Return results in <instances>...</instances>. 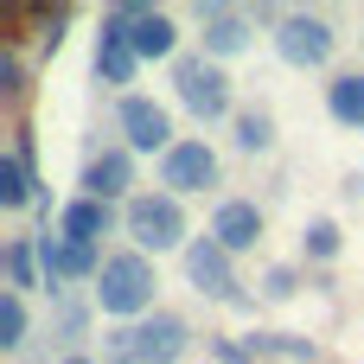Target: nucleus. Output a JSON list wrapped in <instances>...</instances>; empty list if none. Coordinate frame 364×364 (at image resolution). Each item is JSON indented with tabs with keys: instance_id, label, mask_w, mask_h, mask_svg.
I'll use <instances>...</instances> for the list:
<instances>
[{
	"instance_id": "nucleus-1",
	"label": "nucleus",
	"mask_w": 364,
	"mask_h": 364,
	"mask_svg": "<svg viewBox=\"0 0 364 364\" xmlns=\"http://www.w3.org/2000/svg\"><path fill=\"white\" fill-rule=\"evenodd\" d=\"M154 288H160V275H154V256H141V250H115L109 262H102V275H96V307L109 314V320H122V326H141L147 314H154Z\"/></svg>"
},
{
	"instance_id": "nucleus-2",
	"label": "nucleus",
	"mask_w": 364,
	"mask_h": 364,
	"mask_svg": "<svg viewBox=\"0 0 364 364\" xmlns=\"http://www.w3.org/2000/svg\"><path fill=\"white\" fill-rule=\"evenodd\" d=\"M122 230L134 237V250H141V256L186 250V243H192V237H186V211H179V198H173V192H134V198L122 205Z\"/></svg>"
},
{
	"instance_id": "nucleus-3",
	"label": "nucleus",
	"mask_w": 364,
	"mask_h": 364,
	"mask_svg": "<svg viewBox=\"0 0 364 364\" xmlns=\"http://www.w3.org/2000/svg\"><path fill=\"white\" fill-rule=\"evenodd\" d=\"M173 90H179V102H186L198 122H224V115H237V109H230V70H224L218 58H205V51L173 58Z\"/></svg>"
},
{
	"instance_id": "nucleus-4",
	"label": "nucleus",
	"mask_w": 364,
	"mask_h": 364,
	"mask_svg": "<svg viewBox=\"0 0 364 364\" xmlns=\"http://www.w3.org/2000/svg\"><path fill=\"white\" fill-rule=\"evenodd\" d=\"M186 282L205 294V301H224V307H250V294L237 288V269H230V250L205 230L186 243Z\"/></svg>"
},
{
	"instance_id": "nucleus-5",
	"label": "nucleus",
	"mask_w": 364,
	"mask_h": 364,
	"mask_svg": "<svg viewBox=\"0 0 364 364\" xmlns=\"http://www.w3.org/2000/svg\"><path fill=\"white\" fill-rule=\"evenodd\" d=\"M141 58H134V0H115L102 13V32H96V77L102 83H134Z\"/></svg>"
},
{
	"instance_id": "nucleus-6",
	"label": "nucleus",
	"mask_w": 364,
	"mask_h": 364,
	"mask_svg": "<svg viewBox=\"0 0 364 364\" xmlns=\"http://www.w3.org/2000/svg\"><path fill=\"white\" fill-rule=\"evenodd\" d=\"M115 128H122V147H128V154H173V147H179V134H173V109L154 102V96H122Z\"/></svg>"
},
{
	"instance_id": "nucleus-7",
	"label": "nucleus",
	"mask_w": 364,
	"mask_h": 364,
	"mask_svg": "<svg viewBox=\"0 0 364 364\" xmlns=\"http://www.w3.org/2000/svg\"><path fill=\"white\" fill-rule=\"evenodd\" d=\"M275 51H282L294 70H320V64H333L339 32H333L320 13H282V26H275Z\"/></svg>"
},
{
	"instance_id": "nucleus-8",
	"label": "nucleus",
	"mask_w": 364,
	"mask_h": 364,
	"mask_svg": "<svg viewBox=\"0 0 364 364\" xmlns=\"http://www.w3.org/2000/svg\"><path fill=\"white\" fill-rule=\"evenodd\" d=\"M218 186V147L198 134H179L173 154H160V192L186 198V192H211Z\"/></svg>"
},
{
	"instance_id": "nucleus-9",
	"label": "nucleus",
	"mask_w": 364,
	"mask_h": 364,
	"mask_svg": "<svg viewBox=\"0 0 364 364\" xmlns=\"http://www.w3.org/2000/svg\"><path fill=\"white\" fill-rule=\"evenodd\" d=\"M38 262H45V288H64V282H96L109 256L96 243L64 237V230H38Z\"/></svg>"
},
{
	"instance_id": "nucleus-10",
	"label": "nucleus",
	"mask_w": 364,
	"mask_h": 364,
	"mask_svg": "<svg viewBox=\"0 0 364 364\" xmlns=\"http://www.w3.org/2000/svg\"><path fill=\"white\" fill-rule=\"evenodd\" d=\"M192 352V326L179 314H147L141 326H128V364H179Z\"/></svg>"
},
{
	"instance_id": "nucleus-11",
	"label": "nucleus",
	"mask_w": 364,
	"mask_h": 364,
	"mask_svg": "<svg viewBox=\"0 0 364 364\" xmlns=\"http://www.w3.org/2000/svg\"><path fill=\"white\" fill-rule=\"evenodd\" d=\"M198 38H205V58H237V51H250V13L243 6H224V0H198Z\"/></svg>"
},
{
	"instance_id": "nucleus-12",
	"label": "nucleus",
	"mask_w": 364,
	"mask_h": 364,
	"mask_svg": "<svg viewBox=\"0 0 364 364\" xmlns=\"http://www.w3.org/2000/svg\"><path fill=\"white\" fill-rule=\"evenodd\" d=\"M83 198H102V205L134 198V154H128V147H102V154L83 166Z\"/></svg>"
},
{
	"instance_id": "nucleus-13",
	"label": "nucleus",
	"mask_w": 364,
	"mask_h": 364,
	"mask_svg": "<svg viewBox=\"0 0 364 364\" xmlns=\"http://www.w3.org/2000/svg\"><path fill=\"white\" fill-rule=\"evenodd\" d=\"M211 237H218L230 256L256 250V243H262V205H256V198H218V211H211Z\"/></svg>"
},
{
	"instance_id": "nucleus-14",
	"label": "nucleus",
	"mask_w": 364,
	"mask_h": 364,
	"mask_svg": "<svg viewBox=\"0 0 364 364\" xmlns=\"http://www.w3.org/2000/svg\"><path fill=\"white\" fill-rule=\"evenodd\" d=\"M115 224H122V211H115V205H102V198H83V192L58 211V230H64V237H77V243H102Z\"/></svg>"
},
{
	"instance_id": "nucleus-15",
	"label": "nucleus",
	"mask_w": 364,
	"mask_h": 364,
	"mask_svg": "<svg viewBox=\"0 0 364 364\" xmlns=\"http://www.w3.org/2000/svg\"><path fill=\"white\" fill-rule=\"evenodd\" d=\"M173 51H179V26H173V13H160V6H134V58L154 64V58H173Z\"/></svg>"
},
{
	"instance_id": "nucleus-16",
	"label": "nucleus",
	"mask_w": 364,
	"mask_h": 364,
	"mask_svg": "<svg viewBox=\"0 0 364 364\" xmlns=\"http://www.w3.org/2000/svg\"><path fill=\"white\" fill-rule=\"evenodd\" d=\"M0 262H6V294H32V288H45L38 237H13V243L0 250Z\"/></svg>"
},
{
	"instance_id": "nucleus-17",
	"label": "nucleus",
	"mask_w": 364,
	"mask_h": 364,
	"mask_svg": "<svg viewBox=\"0 0 364 364\" xmlns=\"http://www.w3.org/2000/svg\"><path fill=\"white\" fill-rule=\"evenodd\" d=\"M326 115L339 128H364V70H339L326 83Z\"/></svg>"
},
{
	"instance_id": "nucleus-18",
	"label": "nucleus",
	"mask_w": 364,
	"mask_h": 364,
	"mask_svg": "<svg viewBox=\"0 0 364 364\" xmlns=\"http://www.w3.org/2000/svg\"><path fill=\"white\" fill-rule=\"evenodd\" d=\"M230 141H237L243 154H269V147H275V115H269L262 102H256V109H237V115H230Z\"/></svg>"
},
{
	"instance_id": "nucleus-19",
	"label": "nucleus",
	"mask_w": 364,
	"mask_h": 364,
	"mask_svg": "<svg viewBox=\"0 0 364 364\" xmlns=\"http://www.w3.org/2000/svg\"><path fill=\"white\" fill-rule=\"evenodd\" d=\"M0 205H6V211L38 205V179H32V166H26L19 154H0Z\"/></svg>"
},
{
	"instance_id": "nucleus-20",
	"label": "nucleus",
	"mask_w": 364,
	"mask_h": 364,
	"mask_svg": "<svg viewBox=\"0 0 364 364\" xmlns=\"http://www.w3.org/2000/svg\"><path fill=\"white\" fill-rule=\"evenodd\" d=\"M250 352H256V358H288V364H314L320 358V346L301 339V333H250Z\"/></svg>"
},
{
	"instance_id": "nucleus-21",
	"label": "nucleus",
	"mask_w": 364,
	"mask_h": 364,
	"mask_svg": "<svg viewBox=\"0 0 364 364\" xmlns=\"http://www.w3.org/2000/svg\"><path fill=\"white\" fill-rule=\"evenodd\" d=\"M339 250H346V230H339L333 218H314V224L301 230V256H307V262H333Z\"/></svg>"
},
{
	"instance_id": "nucleus-22",
	"label": "nucleus",
	"mask_w": 364,
	"mask_h": 364,
	"mask_svg": "<svg viewBox=\"0 0 364 364\" xmlns=\"http://www.w3.org/2000/svg\"><path fill=\"white\" fill-rule=\"evenodd\" d=\"M26 346V294H0V352Z\"/></svg>"
},
{
	"instance_id": "nucleus-23",
	"label": "nucleus",
	"mask_w": 364,
	"mask_h": 364,
	"mask_svg": "<svg viewBox=\"0 0 364 364\" xmlns=\"http://www.w3.org/2000/svg\"><path fill=\"white\" fill-rule=\"evenodd\" d=\"M294 294H301V269L294 262H275L262 275V301H294Z\"/></svg>"
},
{
	"instance_id": "nucleus-24",
	"label": "nucleus",
	"mask_w": 364,
	"mask_h": 364,
	"mask_svg": "<svg viewBox=\"0 0 364 364\" xmlns=\"http://www.w3.org/2000/svg\"><path fill=\"white\" fill-rule=\"evenodd\" d=\"M211 358L218 364H256V352H250V339H211Z\"/></svg>"
},
{
	"instance_id": "nucleus-25",
	"label": "nucleus",
	"mask_w": 364,
	"mask_h": 364,
	"mask_svg": "<svg viewBox=\"0 0 364 364\" xmlns=\"http://www.w3.org/2000/svg\"><path fill=\"white\" fill-rule=\"evenodd\" d=\"M0 90H6V96H19V90H26V70H19V58H13V51H0Z\"/></svg>"
},
{
	"instance_id": "nucleus-26",
	"label": "nucleus",
	"mask_w": 364,
	"mask_h": 364,
	"mask_svg": "<svg viewBox=\"0 0 364 364\" xmlns=\"http://www.w3.org/2000/svg\"><path fill=\"white\" fill-rule=\"evenodd\" d=\"M58 333L77 339V333H83V307H58Z\"/></svg>"
},
{
	"instance_id": "nucleus-27",
	"label": "nucleus",
	"mask_w": 364,
	"mask_h": 364,
	"mask_svg": "<svg viewBox=\"0 0 364 364\" xmlns=\"http://www.w3.org/2000/svg\"><path fill=\"white\" fill-rule=\"evenodd\" d=\"M64 364H96V358H64Z\"/></svg>"
}]
</instances>
